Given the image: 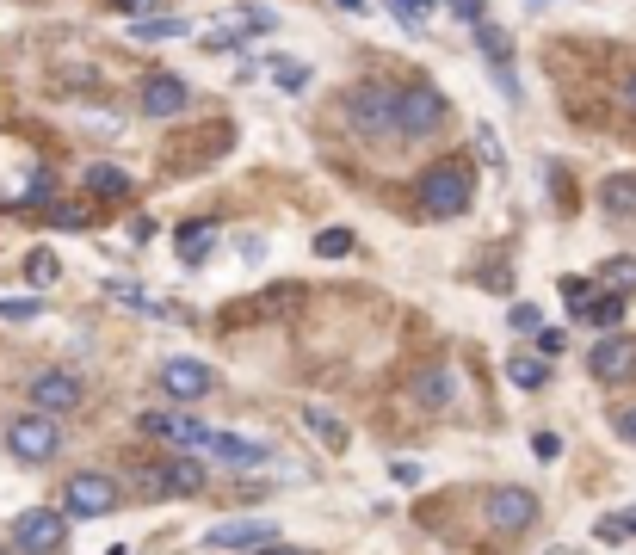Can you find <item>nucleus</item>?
<instances>
[{"label": "nucleus", "instance_id": "obj_5", "mask_svg": "<svg viewBox=\"0 0 636 555\" xmlns=\"http://www.w3.org/2000/svg\"><path fill=\"white\" fill-rule=\"evenodd\" d=\"M62 512L68 518H105V512H118V481L105 475V469H75V475H68V488H62Z\"/></svg>", "mask_w": 636, "mask_h": 555}, {"label": "nucleus", "instance_id": "obj_16", "mask_svg": "<svg viewBox=\"0 0 636 555\" xmlns=\"http://www.w3.org/2000/svg\"><path fill=\"white\" fill-rule=\"evenodd\" d=\"M186 105H192V93L180 74H149L143 81V118H180Z\"/></svg>", "mask_w": 636, "mask_h": 555}, {"label": "nucleus", "instance_id": "obj_21", "mask_svg": "<svg viewBox=\"0 0 636 555\" xmlns=\"http://www.w3.org/2000/svg\"><path fill=\"white\" fill-rule=\"evenodd\" d=\"M210 253H217V229L210 222H186L180 229V266H204Z\"/></svg>", "mask_w": 636, "mask_h": 555}, {"label": "nucleus", "instance_id": "obj_3", "mask_svg": "<svg viewBox=\"0 0 636 555\" xmlns=\"http://www.w3.org/2000/svg\"><path fill=\"white\" fill-rule=\"evenodd\" d=\"M445 118H451V105L439 87H427V81L396 87V136H433Z\"/></svg>", "mask_w": 636, "mask_h": 555}, {"label": "nucleus", "instance_id": "obj_13", "mask_svg": "<svg viewBox=\"0 0 636 555\" xmlns=\"http://www.w3.org/2000/svg\"><path fill=\"white\" fill-rule=\"evenodd\" d=\"M155 383L173 395V401H198V395H210V364H198V358H167L161 370H155Z\"/></svg>", "mask_w": 636, "mask_h": 555}, {"label": "nucleus", "instance_id": "obj_42", "mask_svg": "<svg viewBox=\"0 0 636 555\" xmlns=\"http://www.w3.org/2000/svg\"><path fill=\"white\" fill-rule=\"evenodd\" d=\"M334 7H340V13H352V19H359V13H365V0H334Z\"/></svg>", "mask_w": 636, "mask_h": 555}, {"label": "nucleus", "instance_id": "obj_44", "mask_svg": "<svg viewBox=\"0 0 636 555\" xmlns=\"http://www.w3.org/2000/svg\"><path fill=\"white\" fill-rule=\"evenodd\" d=\"M254 555H303V549H285V543H266V549H254Z\"/></svg>", "mask_w": 636, "mask_h": 555}, {"label": "nucleus", "instance_id": "obj_38", "mask_svg": "<svg viewBox=\"0 0 636 555\" xmlns=\"http://www.w3.org/2000/svg\"><path fill=\"white\" fill-rule=\"evenodd\" d=\"M612 432H618L624 444H636V407H618V414H612Z\"/></svg>", "mask_w": 636, "mask_h": 555}, {"label": "nucleus", "instance_id": "obj_35", "mask_svg": "<svg viewBox=\"0 0 636 555\" xmlns=\"http://www.w3.org/2000/svg\"><path fill=\"white\" fill-rule=\"evenodd\" d=\"M445 7H451V19H464L470 31H476V25L488 19V0H445Z\"/></svg>", "mask_w": 636, "mask_h": 555}, {"label": "nucleus", "instance_id": "obj_31", "mask_svg": "<svg viewBox=\"0 0 636 555\" xmlns=\"http://www.w3.org/2000/svg\"><path fill=\"white\" fill-rule=\"evenodd\" d=\"M476 155H482V161H488V167H507V148H501V136H494V130H488V124H482V130H476Z\"/></svg>", "mask_w": 636, "mask_h": 555}, {"label": "nucleus", "instance_id": "obj_2", "mask_svg": "<svg viewBox=\"0 0 636 555\" xmlns=\"http://www.w3.org/2000/svg\"><path fill=\"white\" fill-rule=\"evenodd\" d=\"M340 118L352 124V136H365V142H390V136H396V87H383V81L346 87Z\"/></svg>", "mask_w": 636, "mask_h": 555}, {"label": "nucleus", "instance_id": "obj_17", "mask_svg": "<svg viewBox=\"0 0 636 555\" xmlns=\"http://www.w3.org/2000/svg\"><path fill=\"white\" fill-rule=\"evenodd\" d=\"M105 296H112V303H124V309H143V315H167V321H192L186 309H167V303H155L149 290H136L130 278H112L105 284Z\"/></svg>", "mask_w": 636, "mask_h": 555}, {"label": "nucleus", "instance_id": "obj_7", "mask_svg": "<svg viewBox=\"0 0 636 555\" xmlns=\"http://www.w3.org/2000/svg\"><path fill=\"white\" fill-rule=\"evenodd\" d=\"M62 543H68V512L31 506V512L13 518V549H25V555H56Z\"/></svg>", "mask_w": 636, "mask_h": 555}, {"label": "nucleus", "instance_id": "obj_43", "mask_svg": "<svg viewBox=\"0 0 636 555\" xmlns=\"http://www.w3.org/2000/svg\"><path fill=\"white\" fill-rule=\"evenodd\" d=\"M118 7H124V13H149V7H155V0H118Z\"/></svg>", "mask_w": 636, "mask_h": 555}, {"label": "nucleus", "instance_id": "obj_28", "mask_svg": "<svg viewBox=\"0 0 636 555\" xmlns=\"http://www.w3.org/2000/svg\"><path fill=\"white\" fill-rule=\"evenodd\" d=\"M25 278L38 284V290H44V284H56V278H62V259H56L50 247H38V253H25Z\"/></svg>", "mask_w": 636, "mask_h": 555}, {"label": "nucleus", "instance_id": "obj_12", "mask_svg": "<svg viewBox=\"0 0 636 555\" xmlns=\"http://www.w3.org/2000/svg\"><path fill=\"white\" fill-rule=\"evenodd\" d=\"M204 457L210 463H229V469H260V463H272V444L241 438V432H210L204 438Z\"/></svg>", "mask_w": 636, "mask_h": 555}, {"label": "nucleus", "instance_id": "obj_45", "mask_svg": "<svg viewBox=\"0 0 636 555\" xmlns=\"http://www.w3.org/2000/svg\"><path fill=\"white\" fill-rule=\"evenodd\" d=\"M624 99H630V111H636V74H630V81H624Z\"/></svg>", "mask_w": 636, "mask_h": 555}, {"label": "nucleus", "instance_id": "obj_6", "mask_svg": "<svg viewBox=\"0 0 636 555\" xmlns=\"http://www.w3.org/2000/svg\"><path fill=\"white\" fill-rule=\"evenodd\" d=\"M25 401L38 407V414H75V407L87 401V383L75 377V370L50 364V370H38V377L25 383Z\"/></svg>", "mask_w": 636, "mask_h": 555}, {"label": "nucleus", "instance_id": "obj_11", "mask_svg": "<svg viewBox=\"0 0 636 555\" xmlns=\"http://www.w3.org/2000/svg\"><path fill=\"white\" fill-rule=\"evenodd\" d=\"M266 543H278V525L272 518H229V525H210L204 531V549H266Z\"/></svg>", "mask_w": 636, "mask_h": 555}, {"label": "nucleus", "instance_id": "obj_30", "mask_svg": "<svg viewBox=\"0 0 636 555\" xmlns=\"http://www.w3.org/2000/svg\"><path fill=\"white\" fill-rule=\"evenodd\" d=\"M38 296H0V321H38Z\"/></svg>", "mask_w": 636, "mask_h": 555}, {"label": "nucleus", "instance_id": "obj_25", "mask_svg": "<svg viewBox=\"0 0 636 555\" xmlns=\"http://www.w3.org/2000/svg\"><path fill=\"white\" fill-rule=\"evenodd\" d=\"M507 377H513L519 389H544L550 370H544V358H532V352H513V358H507Z\"/></svg>", "mask_w": 636, "mask_h": 555}, {"label": "nucleus", "instance_id": "obj_36", "mask_svg": "<svg viewBox=\"0 0 636 555\" xmlns=\"http://www.w3.org/2000/svg\"><path fill=\"white\" fill-rule=\"evenodd\" d=\"M420 475H427V469H420L414 457H396V463H390V481H396V488H420Z\"/></svg>", "mask_w": 636, "mask_h": 555}, {"label": "nucleus", "instance_id": "obj_46", "mask_svg": "<svg viewBox=\"0 0 636 555\" xmlns=\"http://www.w3.org/2000/svg\"><path fill=\"white\" fill-rule=\"evenodd\" d=\"M105 555H130V549H105Z\"/></svg>", "mask_w": 636, "mask_h": 555}, {"label": "nucleus", "instance_id": "obj_37", "mask_svg": "<svg viewBox=\"0 0 636 555\" xmlns=\"http://www.w3.org/2000/svg\"><path fill=\"white\" fill-rule=\"evenodd\" d=\"M562 346H569V340H562V327H538V358H556Z\"/></svg>", "mask_w": 636, "mask_h": 555}, {"label": "nucleus", "instance_id": "obj_48", "mask_svg": "<svg viewBox=\"0 0 636 555\" xmlns=\"http://www.w3.org/2000/svg\"><path fill=\"white\" fill-rule=\"evenodd\" d=\"M525 7H544V0H525Z\"/></svg>", "mask_w": 636, "mask_h": 555}, {"label": "nucleus", "instance_id": "obj_47", "mask_svg": "<svg viewBox=\"0 0 636 555\" xmlns=\"http://www.w3.org/2000/svg\"><path fill=\"white\" fill-rule=\"evenodd\" d=\"M550 555H575V549H550Z\"/></svg>", "mask_w": 636, "mask_h": 555}, {"label": "nucleus", "instance_id": "obj_15", "mask_svg": "<svg viewBox=\"0 0 636 555\" xmlns=\"http://www.w3.org/2000/svg\"><path fill=\"white\" fill-rule=\"evenodd\" d=\"M408 395H414L420 407H427V414H445V407L457 401V370H451V364H427V370H414Z\"/></svg>", "mask_w": 636, "mask_h": 555}, {"label": "nucleus", "instance_id": "obj_18", "mask_svg": "<svg viewBox=\"0 0 636 555\" xmlns=\"http://www.w3.org/2000/svg\"><path fill=\"white\" fill-rule=\"evenodd\" d=\"M575 321H587V327H606V333H612V327L624 321V296H618V290H593L587 303H575Z\"/></svg>", "mask_w": 636, "mask_h": 555}, {"label": "nucleus", "instance_id": "obj_9", "mask_svg": "<svg viewBox=\"0 0 636 555\" xmlns=\"http://www.w3.org/2000/svg\"><path fill=\"white\" fill-rule=\"evenodd\" d=\"M143 488H149L155 500H186V494H204V463H186V457L149 463V469H143Z\"/></svg>", "mask_w": 636, "mask_h": 555}, {"label": "nucleus", "instance_id": "obj_29", "mask_svg": "<svg viewBox=\"0 0 636 555\" xmlns=\"http://www.w3.org/2000/svg\"><path fill=\"white\" fill-rule=\"evenodd\" d=\"M599 278H606V284H612L618 296H630V290H636V259H630V253L606 259V266H599Z\"/></svg>", "mask_w": 636, "mask_h": 555}, {"label": "nucleus", "instance_id": "obj_49", "mask_svg": "<svg viewBox=\"0 0 636 555\" xmlns=\"http://www.w3.org/2000/svg\"><path fill=\"white\" fill-rule=\"evenodd\" d=\"M0 555H7V549H0Z\"/></svg>", "mask_w": 636, "mask_h": 555}, {"label": "nucleus", "instance_id": "obj_39", "mask_svg": "<svg viewBox=\"0 0 636 555\" xmlns=\"http://www.w3.org/2000/svg\"><path fill=\"white\" fill-rule=\"evenodd\" d=\"M507 321H513L519 333H538V309H532V303H513V315H507Z\"/></svg>", "mask_w": 636, "mask_h": 555}, {"label": "nucleus", "instance_id": "obj_40", "mask_svg": "<svg viewBox=\"0 0 636 555\" xmlns=\"http://www.w3.org/2000/svg\"><path fill=\"white\" fill-rule=\"evenodd\" d=\"M532 451H538L544 463H556V457H562V438H556V432H538V438H532Z\"/></svg>", "mask_w": 636, "mask_h": 555}, {"label": "nucleus", "instance_id": "obj_20", "mask_svg": "<svg viewBox=\"0 0 636 555\" xmlns=\"http://www.w3.org/2000/svg\"><path fill=\"white\" fill-rule=\"evenodd\" d=\"M87 192L105 198V204H118V198H130V173H124L118 161H93V167H87Z\"/></svg>", "mask_w": 636, "mask_h": 555}, {"label": "nucleus", "instance_id": "obj_26", "mask_svg": "<svg viewBox=\"0 0 636 555\" xmlns=\"http://www.w3.org/2000/svg\"><path fill=\"white\" fill-rule=\"evenodd\" d=\"M285 309H303V284H272L254 303V315H285Z\"/></svg>", "mask_w": 636, "mask_h": 555}, {"label": "nucleus", "instance_id": "obj_23", "mask_svg": "<svg viewBox=\"0 0 636 555\" xmlns=\"http://www.w3.org/2000/svg\"><path fill=\"white\" fill-rule=\"evenodd\" d=\"M130 37L136 44H167V37H192V25L186 19H136Z\"/></svg>", "mask_w": 636, "mask_h": 555}, {"label": "nucleus", "instance_id": "obj_19", "mask_svg": "<svg viewBox=\"0 0 636 555\" xmlns=\"http://www.w3.org/2000/svg\"><path fill=\"white\" fill-rule=\"evenodd\" d=\"M599 210L606 216H636V173H612V179H599Z\"/></svg>", "mask_w": 636, "mask_h": 555}, {"label": "nucleus", "instance_id": "obj_41", "mask_svg": "<svg viewBox=\"0 0 636 555\" xmlns=\"http://www.w3.org/2000/svg\"><path fill=\"white\" fill-rule=\"evenodd\" d=\"M235 247H241V259H247V266H254V259H266V235H241Z\"/></svg>", "mask_w": 636, "mask_h": 555}, {"label": "nucleus", "instance_id": "obj_24", "mask_svg": "<svg viewBox=\"0 0 636 555\" xmlns=\"http://www.w3.org/2000/svg\"><path fill=\"white\" fill-rule=\"evenodd\" d=\"M303 426L315 432V438H322L328 444V451H346V426L328 414V407H303Z\"/></svg>", "mask_w": 636, "mask_h": 555}, {"label": "nucleus", "instance_id": "obj_10", "mask_svg": "<svg viewBox=\"0 0 636 555\" xmlns=\"http://www.w3.org/2000/svg\"><path fill=\"white\" fill-rule=\"evenodd\" d=\"M587 370L599 383H630L636 377V333H606V340L587 352Z\"/></svg>", "mask_w": 636, "mask_h": 555}, {"label": "nucleus", "instance_id": "obj_14", "mask_svg": "<svg viewBox=\"0 0 636 555\" xmlns=\"http://www.w3.org/2000/svg\"><path fill=\"white\" fill-rule=\"evenodd\" d=\"M538 518V494L532 488H494L488 494V525L494 531H525Z\"/></svg>", "mask_w": 636, "mask_h": 555}, {"label": "nucleus", "instance_id": "obj_1", "mask_svg": "<svg viewBox=\"0 0 636 555\" xmlns=\"http://www.w3.org/2000/svg\"><path fill=\"white\" fill-rule=\"evenodd\" d=\"M476 204V167L464 155H439L433 167H420L414 179V216L420 222H451Z\"/></svg>", "mask_w": 636, "mask_h": 555}, {"label": "nucleus", "instance_id": "obj_34", "mask_svg": "<svg viewBox=\"0 0 636 555\" xmlns=\"http://www.w3.org/2000/svg\"><path fill=\"white\" fill-rule=\"evenodd\" d=\"M390 13H396L402 25H427V13H433V0H390Z\"/></svg>", "mask_w": 636, "mask_h": 555}, {"label": "nucleus", "instance_id": "obj_22", "mask_svg": "<svg viewBox=\"0 0 636 555\" xmlns=\"http://www.w3.org/2000/svg\"><path fill=\"white\" fill-rule=\"evenodd\" d=\"M476 44H482L488 68H507V62H513V37H507L501 25H488V19H482V25H476Z\"/></svg>", "mask_w": 636, "mask_h": 555}, {"label": "nucleus", "instance_id": "obj_27", "mask_svg": "<svg viewBox=\"0 0 636 555\" xmlns=\"http://www.w3.org/2000/svg\"><path fill=\"white\" fill-rule=\"evenodd\" d=\"M266 68H272V81L285 87V93H303L309 87V62H297V56H272Z\"/></svg>", "mask_w": 636, "mask_h": 555}, {"label": "nucleus", "instance_id": "obj_33", "mask_svg": "<svg viewBox=\"0 0 636 555\" xmlns=\"http://www.w3.org/2000/svg\"><path fill=\"white\" fill-rule=\"evenodd\" d=\"M315 253H322V259H340V253H352V235H346V229H322V235H315Z\"/></svg>", "mask_w": 636, "mask_h": 555}, {"label": "nucleus", "instance_id": "obj_8", "mask_svg": "<svg viewBox=\"0 0 636 555\" xmlns=\"http://www.w3.org/2000/svg\"><path fill=\"white\" fill-rule=\"evenodd\" d=\"M143 432L161 438V444H180V451H198V457H204V438H210V426L198 414H180V407H149Z\"/></svg>", "mask_w": 636, "mask_h": 555}, {"label": "nucleus", "instance_id": "obj_4", "mask_svg": "<svg viewBox=\"0 0 636 555\" xmlns=\"http://www.w3.org/2000/svg\"><path fill=\"white\" fill-rule=\"evenodd\" d=\"M7 451L19 457V463H50L56 451H62V426H56V414H13L7 420Z\"/></svg>", "mask_w": 636, "mask_h": 555}, {"label": "nucleus", "instance_id": "obj_32", "mask_svg": "<svg viewBox=\"0 0 636 555\" xmlns=\"http://www.w3.org/2000/svg\"><path fill=\"white\" fill-rule=\"evenodd\" d=\"M44 222H56V229H87V210L81 204H50Z\"/></svg>", "mask_w": 636, "mask_h": 555}]
</instances>
